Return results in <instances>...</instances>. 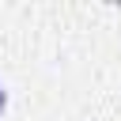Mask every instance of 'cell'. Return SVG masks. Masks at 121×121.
<instances>
[{"instance_id": "6da1fadb", "label": "cell", "mask_w": 121, "mask_h": 121, "mask_svg": "<svg viewBox=\"0 0 121 121\" xmlns=\"http://www.w3.org/2000/svg\"><path fill=\"white\" fill-rule=\"evenodd\" d=\"M8 113V87H4V79H0V117Z\"/></svg>"}]
</instances>
